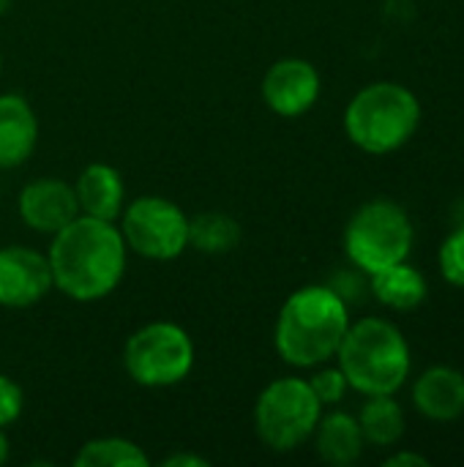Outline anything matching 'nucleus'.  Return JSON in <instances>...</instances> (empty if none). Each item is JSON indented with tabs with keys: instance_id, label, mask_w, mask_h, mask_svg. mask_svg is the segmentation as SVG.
Listing matches in <instances>:
<instances>
[{
	"instance_id": "1",
	"label": "nucleus",
	"mask_w": 464,
	"mask_h": 467,
	"mask_svg": "<svg viewBox=\"0 0 464 467\" xmlns=\"http://www.w3.org/2000/svg\"><path fill=\"white\" fill-rule=\"evenodd\" d=\"M126 252L129 246L112 222L79 213L52 235L46 252L52 285L74 301H101L120 285Z\"/></svg>"
},
{
	"instance_id": "2",
	"label": "nucleus",
	"mask_w": 464,
	"mask_h": 467,
	"mask_svg": "<svg viewBox=\"0 0 464 467\" xmlns=\"http://www.w3.org/2000/svg\"><path fill=\"white\" fill-rule=\"evenodd\" d=\"M347 328V301L334 287L309 285L284 301L276 317L273 345L284 364L312 369L336 356Z\"/></svg>"
},
{
	"instance_id": "3",
	"label": "nucleus",
	"mask_w": 464,
	"mask_h": 467,
	"mask_svg": "<svg viewBox=\"0 0 464 467\" xmlns=\"http://www.w3.org/2000/svg\"><path fill=\"white\" fill-rule=\"evenodd\" d=\"M336 358L350 389L364 397L397 394L410 375L407 339L391 320L383 317L350 323Z\"/></svg>"
},
{
	"instance_id": "4",
	"label": "nucleus",
	"mask_w": 464,
	"mask_h": 467,
	"mask_svg": "<svg viewBox=\"0 0 464 467\" xmlns=\"http://www.w3.org/2000/svg\"><path fill=\"white\" fill-rule=\"evenodd\" d=\"M421 123L416 93L399 82H372L361 88L345 109L350 142L366 153L383 156L407 145Z\"/></svg>"
},
{
	"instance_id": "5",
	"label": "nucleus",
	"mask_w": 464,
	"mask_h": 467,
	"mask_svg": "<svg viewBox=\"0 0 464 467\" xmlns=\"http://www.w3.org/2000/svg\"><path fill=\"white\" fill-rule=\"evenodd\" d=\"M416 233L407 211L391 200L361 205L345 227V252L364 274H377L410 257Z\"/></svg>"
},
{
	"instance_id": "6",
	"label": "nucleus",
	"mask_w": 464,
	"mask_h": 467,
	"mask_svg": "<svg viewBox=\"0 0 464 467\" xmlns=\"http://www.w3.org/2000/svg\"><path fill=\"white\" fill-rule=\"evenodd\" d=\"M323 405L314 397L309 380L279 378L263 389L254 405L257 438L279 454L301 449L317 430Z\"/></svg>"
},
{
	"instance_id": "7",
	"label": "nucleus",
	"mask_w": 464,
	"mask_h": 467,
	"mask_svg": "<svg viewBox=\"0 0 464 467\" xmlns=\"http://www.w3.org/2000/svg\"><path fill=\"white\" fill-rule=\"evenodd\" d=\"M123 367L137 386H175L194 367L191 337L175 323H148L129 337L123 348Z\"/></svg>"
},
{
	"instance_id": "8",
	"label": "nucleus",
	"mask_w": 464,
	"mask_h": 467,
	"mask_svg": "<svg viewBox=\"0 0 464 467\" xmlns=\"http://www.w3.org/2000/svg\"><path fill=\"white\" fill-rule=\"evenodd\" d=\"M120 235L145 260H175L189 246V216L164 197H137L123 211Z\"/></svg>"
},
{
	"instance_id": "9",
	"label": "nucleus",
	"mask_w": 464,
	"mask_h": 467,
	"mask_svg": "<svg viewBox=\"0 0 464 467\" xmlns=\"http://www.w3.org/2000/svg\"><path fill=\"white\" fill-rule=\"evenodd\" d=\"M52 268L46 254L27 246L0 249V306L25 309L52 290Z\"/></svg>"
},
{
	"instance_id": "10",
	"label": "nucleus",
	"mask_w": 464,
	"mask_h": 467,
	"mask_svg": "<svg viewBox=\"0 0 464 467\" xmlns=\"http://www.w3.org/2000/svg\"><path fill=\"white\" fill-rule=\"evenodd\" d=\"M263 99L276 115L298 118L317 104L320 74L309 60L301 57L276 60L263 79Z\"/></svg>"
},
{
	"instance_id": "11",
	"label": "nucleus",
	"mask_w": 464,
	"mask_h": 467,
	"mask_svg": "<svg viewBox=\"0 0 464 467\" xmlns=\"http://www.w3.org/2000/svg\"><path fill=\"white\" fill-rule=\"evenodd\" d=\"M19 216L22 222L41 233L55 235L68 222L79 216V202L74 186L63 178H36L19 192Z\"/></svg>"
},
{
	"instance_id": "12",
	"label": "nucleus",
	"mask_w": 464,
	"mask_h": 467,
	"mask_svg": "<svg viewBox=\"0 0 464 467\" xmlns=\"http://www.w3.org/2000/svg\"><path fill=\"white\" fill-rule=\"evenodd\" d=\"M413 405L429 421H457L464 413V372L454 367L427 369L413 383Z\"/></svg>"
},
{
	"instance_id": "13",
	"label": "nucleus",
	"mask_w": 464,
	"mask_h": 467,
	"mask_svg": "<svg viewBox=\"0 0 464 467\" xmlns=\"http://www.w3.org/2000/svg\"><path fill=\"white\" fill-rule=\"evenodd\" d=\"M38 140V120L33 107L19 93L0 96V167L14 170L30 159Z\"/></svg>"
},
{
	"instance_id": "14",
	"label": "nucleus",
	"mask_w": 464,
	"mask_h": 467,
	"mask_svg": "<svg viewBox=\"0 0 464 467\" xmlns=\"http://www.w3.org/2000/svg\"><path fill=\"white\" fill-rule=\"evenodd\" d=\"M74 194L79 202V213L82 216H93V219H104V222H115L123 211V181L120 172L112 170L109 164H88L77 183H74Z\"/></svg>"
},
{
	"instance_id": "15",
	"label": "nucleus",
	"mask_w": 464,
	"mask_h": 467,
	"mask_svg": "<svg viewBox=\"0 0 464 467\" xmlns=\"http://www.w3.org/2000/svg\"><path fill=\"white\" fill-rule=\"evenodd\" d=\"M314 446L323 462L336 467H347L358 462V457L364 454V432L358 427V419L350 413H328L320 416L317 430H314Z\"/></svg>"
},
{
	"instance_id": "16",
	"label": "nucleus",
	"mask_w": 464,
	"mask_h": 467,
	"mask_svg": "<svg viewBox=\"0 0 464 467\" xmlns=\"http://www.w3.org/2000/svg\"><path fill=\"white\" fill-rule=\"evenodd\" d=\"M369 279H372L375 298L383 306L397 309V312L418 309L427 301V296H429V287H427L424 274L418 268H413L407 260L405 263H397L391 268H383V271L372 274Z\"/></svg>"
},
{
	"instance_id": "17",
	"label": "nucleus",
	"mask_w": 464,
	"mask_h": 467,
	"mask_svg": "<svg viewBox=\"0 0 464 467\" xmlns=\"http://www.w3.org/2000/svg\"><path fill=\"white\" fill-rule=\"evenodd\" d=\"M358 427L366 443L397 446L405 435V410L394 400V394L369 397V402L358 413Z\"/></svg>"
},
{
	"instance_id": "18",
	"label": "nucleus",
	"mask_w": 464,
	"mask_h": 467,
	"mask_svg": "<svg viewBox=\"0 0 464 467\" xmlns=\"http://www.w3.org/2000/svg\"><path fill=\"white\" fill-rule=\"evenodd\" d=\"M243 238L241 224L219 211H205L189 219V244L202 254H227Z\"/></svg>"
},
{
	"instance_id": "19",
	"label": "nucleus",
	"mask_w": 464,
	"mask_h": 467,
	"mask_svg": "<svg viewBox=\"0 0 464 467\" xmlns=\"http://www.w3.org/2000/svg\"><path fill=\"white\" fill-rule=\"evenodd\" d=\"M77 467H148V454L126 438H96L88 441L77 460Z\"/></svg>"
},
{
	"instance_id": "20",
	"label": "nucleus",
	"mask_w": 464,
	"mask_h": 467,
	"mask_svg": "<svg viewBox=\"0 0 464 467\" xmlns=\"http://www.w3.org/2000/svg\"><path fill=\"white\" fill-rule=\"evenodd\" d=\"M438 263H440V274L449 285L454 287H462L464 290V224L457 227L440 246V254H438Z\"/></svg>"
},
{
	"instance_id": "21",
	"label": "nucleus",
	"mask_w": 464,
	"mask_h": 467,
	"mask_svg": "<svg viewBox=\"0 0 464 467\" xmlns=\"http://www.w3.org/2000/svg\"><path fill=\"white\" fill-rule=\"evenodd\" d=\"M309 386H312V391H314V397L320 400V405L325 408V405H339L342 400H345V394H347V389H350V383H347V378H345V372L336 367V369H320L314 378H309Z\"/></svg>"
},
{
	"instance_id": "22",
	"label": "nucleus",
	"mask_w": 464,
	"mask_h": 467,
	"mask_svg": "<svg viewBox=\"0 0 464 467\" xmlns=\"http://www.w3.org/2000/svg\"><path fill=\"white\" fill-rule=\"evenodd\" d=\"M22 408H25L22 389L11 378L0 375V430L8 427V424H14L22 416Z\"/></svg>"
},
{
	"instance_id": "23",
	"label": "nucleus",
	"mask_w": 464,
	"mask_h": 467,
	"mask_svg": "<svg viewBox=\"0 0 464 467\" xmlns=\"http://www.w3.org/2000/svg\"><path fill=\"white\" fill-rule=\"evenodd\" d=\"M386 465H388V467H407V465L429 467V460H427V457H421V454H410V451H399V454H394V457H388V460H386Z\"/></svg>"
},
{
	"instance_id": "24",
	"label": "nucleus",
	"mask_w": 464,
	"mask_h": 467,
	"mask_svg": "<svg viewBox=\"0 0 464 467\" xmlns=\"http://www.w3.org/2000/svg\"><path fill=\"white\" fill-rule=\"evenodd\" d=\"M164 467H208V460H202V457H197V454H172V457H167Z\"/></svg>"
},
{
	"instance_id": "25",
	"label": "nucleus",
	"mask_w": 464,
	"mask_h": 467,
	"mask_svg": "<svg viewBox=\"0 0 464 467\" xmlns=\"http://www.w3.org/2000/svg\"><path fill=\"white\" fill-rule=\"evenodd\" d=\"M8 460V441H5V435H3V430H0V465Z\"/></svg>"
},
{
	"instance_id": "26",
	"label": "nucleus",
	"mask_w": 464,
	"mask_h": 467,
	"mask_svg": "<svg viewBox=\"0 0 464 467\" xmlns=\"http://www.w3.org/2000/svg\"><path fill=\"white\" fill-rule=\"evenodd\" d=\"M11 8V0H0V16Z\"/></svg>"
}]
</instances>
